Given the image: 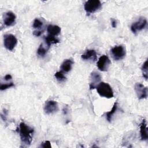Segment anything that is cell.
<instances>
[{"instance_id": "cell-4", "label": "cell", "mask_w": 148, "mask_h": 148, "mask_svg": "<svg viewBox=\"0 0 148 148\" xmlns=\"http://www.w3.org/2000/svg\"><path fill=\"white\" fill-rule=\"evenodd\" d=\"M17 43V39L16 36L12 34H6L3 37V44L5 47L9 50L12 51Z\"/></svg>"}, {"instance_id": "cell-23", "label": "cell", "mask_w": 148, "mask_h": 148, "mask_svg": "<svg viewBox=\"0 0 148 148\" xmlns=\"http://www.w3.org/2000/svg\"><path fill=\"white\" fill-rule=\"evenodd\" d=\"M40 146L42 147H44V148H47V147L50 148V147H51V143H50V141H49V140H46V141L43 142V143L41 144V146Z\"/></svg>"}, {"instance_id": "cell-15", "label": "cell", "mask_w": 148, "mask_h": 148, "mask_svg": "<svg viewBox=\"0 0 148 148\" xmlns=\"http://www.w3.org/2000/svg\"><path fill=\"white\" fill-rule=\"evenodd\" d=\"M47 31L49 33V35L55 36L60 33L61 28L58 25H49L47 27Z\"/></svg>"}, {"instance_id": "cell-2", "label": "cell", "mask_w": 148, "mask_h": 148, "mask_svg": "<svg viewBox=\"0 0 148 148\" xmlns=\"http://www.w3.org/2000/svg\"><path fill=\"white\" fill-rule=\"evenodd\" d=\"M97 91L99 95L102 97L110 98L113 97V91L111 86L107 83L100 82L97 86Z\"/></svg>"}, {"instance_id": "cell-5", "label": "cell", "mask_w": 148, "mask_h": 148, "mask_svg": "<svg viewBox=\"0 0 148 148\" xmlns=\"http://www.w3.org/2000/svg\"><path fill=\"white\" fill-rule=\"evenodd\" d=\"M110 52L113 58L115 60H121L125 56V50L121 45L114 46L111 49Z\"/></svg>"}, {"instance_id": "cell-25", "label": "cell", "mask_w": 148, "mask_h": 148, "mask_svg": "<svg viewBox=\"0 0 148 148\" xmlns=\"http://www.w3.org/2000/svg\"><path fill=\"white\" fill-rule=\"evenodd\" d=\"M111 23H112V26L113 28H116V26H117V21H116V20H114L113 18H112Z\"/></svg>"}, {"instance_id": "cell-8", "label": "cell", "mask_w": 148, "mask_h": 148, "mask_svg": "<svg viewBox=\"0 0 148 148\" xmlns=\"http://www.w3.org/2000/svg\"><path fill=\"white\" fill-rule=\"evenodd\" d=\"M135 91L139 99H145L147 97V87L140 83H136L134 87Z\"/></svg>"}, {"instance_id": "cell-17", "label": "cell", "mask_w": 148, "mask_h": 148, "mask_svg": "<svg viewBox=\"0 0 148 148\" xmlns=\"http://www.w3.org/2000/svg\"><path fill=\"white\" fill-rule=\"evenodd\" d=\"M117 108V103L115 102L111 109V110H110L109 112H108L106 113V119L109 122H110L112 120V117L113 116V115L114 114V113L116 112V110Z\"/></svg>"}, {"instance_id": "cell-19", "label": "cell", "mask_w": 148, "mask_h": 148, "mask_svg": "<svg viewBox=\"0 0 148 148\" xmlns=\"http://www.w3.org/2000/svg\"><path fill=\"white\" fill-rule=\"evenodd\" d=\"M54 76L59 82H63L66 80V77L65 76L64 73L61 71L57 72L54 74Z\"/></svg>"}, {"instance_id": "cell-7", "label": "cell", "mask_w": 148, "mask_h": 148, "mask_svg": "<svg viewBox=\"0 0 148 148\" xmlns=\"http://www.w3.org/2000/svg\"><path fill=\"white\" fill-rule=\"evenodd\" d=\"M111 61L109 57L106 55H103L99 57L97 62V67L101 71H108Z\"/></svg>"}, {"instance_id": "cell-12", "label": "cell", "mask_w": 148, "mask_h": 148, "mask_svg": "<svg viewBox=\"0 0 148 148\" xmlns=\"http://www.w3.org/2000/svg\"><path fill=\"white\" fill-rule=\"evenodd\" d=\"M81 57L84 60H92L95 61L97 60V53L94 50L88 49L81 56Z\"/></svg>"}, {"instance_id": "cell-11", "label": "cell", "mask_w": 148, "mask_h": 148, "mask_svg": "<svg viewBox=\"0 0 148 148\" xmlns=\"http://www.w3.org/2000/svg\"><path fill=\"white\" fill-rule=\"evenodd\" d=\"M16 15L12 12H8L5 13L3 20L4 24L7 27H10L16 23Z\"/></svg>"}, {"instance_id": "cell-21", "label": "cell", "mask_w": 148, "mask_h": 148, "mask_svg": "<svg viewBox=\"0 0 148 148\" xmlns=\"http://www.w3.org/2000/svg\"><path fill=\"white\" fill-rule=\"evenodd\" d=\"M43 25V22L39 18H35L33 22L32 27L35 29H40Z\"/></svg>"}, {"instance_id": "cell-26", "label": "cell", "mask_w": 148, "mask_h": 148, "mask_svg": "<svg viewBox=\"0 0 148 148\" xmlns=\"http://www.w3.org/2000/svg\"><path fill=\"white\" fill-rule=\"evenodd\" d=\"M4 79H5V80L8 81V80H11V79H12V76H11L10 75L8 74V75H5V76L4 77Z\"/></svg>"}, {"instance_id": "cell-10", "label": "cell", "mask_w": 148, "mask_h": 148, "mask_svg": "<svg viewBox=\"0 0 148 148\" xmlns=\"http://www.w3.org/2000/svg\"><path fill=\"white\" fill-rule=\"evenodd\" d=\"M90 79V90H92L96 88L100 82L101 80V76L99 73L94 71L91 73Z\"/></svg>"}, {"instance_id": "cell-24", "label": "cell", "mask_w": 148, "mask_h": 148, "mask_svg": "<svg viewBox=\"0 0 148 148\" xmlns=\"http://www.w3.org/2000/svg\"><path fill=\"white\" fill-rule=\"evenodd\" d=\"M42 33V31H40V30H36V31H34L33 32V34L36 36H40Z\"/></svg>"}, {"instance_id": "cell-3", "label": "cell", "mask_w": 148, "mask_h": 148, "mask_svg": "<svg viewBox=\"0 0 148 148\" xmlns=\"http://www.w3.org/2000/svg\"><path fill=\"white\" fill-rule=\"evenodd\" d=\"M102 6V4L99 0H89L85 2L84 8L87 13H92L98 10Z\"/></svg>"}, {"instance_id": "cell-16", "label": "cell", "mask_w": 148, "mask_h": 148, "mask_svg": "<svg viewBox=\"0 0 148 148\" xmlns=\"http://www.w3.org/2000/svg\"><path fill=\"white\" fill-rule=\"evenodd\" d=\"M45 40L46 45H47L48 48L50 47L51 44H56L59 42V40L57 38H56L54 36L50 35H48L47 36H45Z\"/></svg>"}, {"instance_id": "cell-27", "label": "cell", "mask_w": 148, "mask_h": 148, "mask_svg": "<svg viewBox=\"0 0 148 148\" xmlns=\"http://www.w3.org/2000/svg\"><path fill=\"white\" fill-rule=\"evenodd\" d=\"M67 113H68V108H67V107L65 106V107H64V109H63V113H64V114H66Z\"/></svg>"}, {"instance_id": "cell-20", "label": "cell", "mask_w": 148, "mask_h": 148, "mask_svg": "<svg viewBox=\"0 0 148 148\" xmlns=\"http://www.w3.org/2000/svg\"><path fill=\"white\" fill-rule=\"evenodd\" d=\"M143 76L145 79H147V60H146L142 66Z\"/></svg>"}, {"instance_id": "cell-6", "label": "cell", "mask_w": 148, "mask_h": 148, "mask_svg": "<svg viewBox=\"0 0 148 148\" xmlns=\"http://www.w3.org/2000/svg\"><path fill=\"white\" fill-rule=\"evenodd\" d=\"M147 25V20L145 17H140L139 20L133 23L131 26V30L134 34L144 29Z\"/></svg>"}, {"instance_id": "cell-14", "label": "cell", "mask_w": 148, "mask_h": 148, "mask_svg": "<svg viewBox=\"0 0 148 148\" xmlns=\"http://www.w3.org/2000/svg\"><path fill=\"white\" fill-rule=\"evenodd\" d=\"M73 64V62L71 59H66L63 61L61 65V69L62 72H68L72 69V66Z\"/></svg>"}, {"instance_id": "cell-22", "label": "cell", "mask_w": 148, "mask_h": 148, "mask_svg": "<svg viewBox=\"0 0 148 148\" xmlns=\"http://www.w3.org/2000/svg\"><path fill=\"white\" fill-rule=\"evenodd\" d=\"M14 86V84L13 82H10V83H6V84H1V87H0V89L1 90H6L9 88H10Z\"/></svg>"}, {"instance_id": "cell-18", "label": "cell", "mask_w": 148, "mask_h": 148, "mask_svg": "<svg viewBox=\"0 0 148 148\" xmlns=\"http://www.w3.org/2000/svg\"><path fill=\"white\" fill-rule=\"evenodd\" d=\"M47 49H46L43 46V44H41L39 47H38V50H37V54L41 57H44L46 53H47Z\"/></svg>"}, {"instance_id": "cell-13", "label": "cell", "mask_w": 148, "mask_h": 148, "mask_svg": "<svg viewBox=\"0 0 148 148\" xmlns=\"http://www.w3.org/2000/svg\"><path fill=\"white\" fill-rule=\"evenodd\" d=\"M140 138L142 140H146L148 139L147 134V128L146 126V122L145 119H143L140 124Z\"/></svg>"}, {"instance_id": "cell-9", "label": "cell", "mask_w": 148, "mask_h": 148, "mask_svg": "<svg viewBox=\"0 0 148 148\" xmlns=\"http://www.w3.org/2000/svg\"><path fill=\"white\" fill-rule=\"evenodd\" d=\"M58 110L57 102L55 101L49 100L46 102L44 106V111L46 114H52Z\"/></svg>"}, {"instance_id": "cell-1", "label": "cell", "mask_w": 148, "mask_h": 148, "mask_svg": "<svg viewBox=\"0 0 148 148\" xmlns=\"http://www.w3.org/2000/svg\"><path fill=\"white\" fill-rule=\"evenodd\" d=\"M34 132V129L28 126L24 123L21 122L20 123L19 134L21 140L24 143L27 145L31 143Z\"/></svg>"}]
</instances>
